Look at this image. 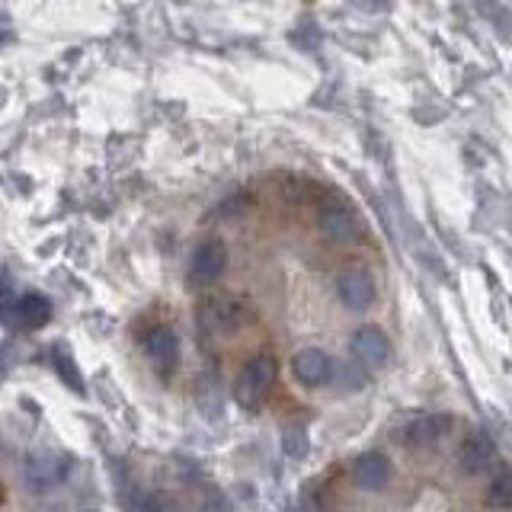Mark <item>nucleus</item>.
<instances>
[{
	"label": "nucleus",
	"instance_id": "nucleus-1",
	"mask_svg": "<svg viewBox=\"0 0 512 512\" xmlns=\"http://www.w3.org/2000/svg\"><path fill=\"white\" fill-rule=\"evenodd\" d=\"M279 378V362L269 356V352H260V356H253L244 362V368L237 372L234 378V400H237V407H244V410H256L263 404V400L269 397L272 391V384H276Z\"/></svg>",
	"mask_w": 512,
	"mask_h": 512
},
{
	"label": "nucleus",
	"instance_id": "nucleus-2",
	"mask_svg": "<svg viewBox=\"0 0 512 512\" xmlns=\"http://www.w3.org/2000/svg\"><path fill=\"white\" fill-rule=\"evenodd\" d=\"M250 320V308L234 295H208L196 308V324L205 336H231Z\"/></svg>",
	"mask_w": 512,
	"mask_h": 512
},
{
	"label": "nucleus",
	"instance_id": "nucleus-3",
	"mask_svg": "<svg viewBox=\"0 0 512 512\" xmlns=\"http://www.w3.org/2000/svg\"><path fill=\"white\" fill-rule=\"evenodd\" d=\"M68 468H71V461L64 455L36 452V455H29L26 464H23V487L29 493H48V490H55L64 477H68Z\"/></svg>",
	"mask_w": 512,
	"mask_h": 512
},
{
	"label": "nucleus",
	"instance_id": "nucleus-4",
	"mask_svg": "<svg viewBox=\"0 0 512 512\" xmlns=\"http://www.w3.org/2000/svg\"><path fill=\"white\" fill-rule=\"evenodd\" d=\"M228 269V247L218 237H205L189 256V285H212Z\"/></svg>",
	"mask_w": 512,
	"mask_h": 512
},
{
	"label": "nucleus",
	"instance_id": "nucleus-5",
	"mask_svg": "<svg viewBox=\"0 0 512 512\" xmlns=\"http://www.w3.org/2000/svg\"><path fill=\"white\" fill-rule=\"evenodd\" d=\"M320 237L327 240V244H336V247H346V244H356L362 237V221L356 215V208L349 205H327L324 212H320Z\"/></svg>",
	"mask_w": 512,
	"mask_h": 512
},
{
	"label": "nucleus",
	"instance_id": "nucleus-6",
	"mask_svg": "<svg viewBox=\"0 0 512 512\" xmlns=\"http://www.w3.org/2000/svg\"><path fill=\"white\" fill-rule=\"evenodd\" d=\"M448 429H452V416L448 413H423L400 429V442L413 448V452H426V448H436L448 436Z\"/></svg>",
	"mask_w": 512,
	"mask_h": 512
},
{
	"label": "nucleus",
	"instance_id": "nucleus-7",
	"mask_svg": "<svg viewBox=\"0 0 512 512\" xmlns=\"http://www.w3.org/2000/svg\"><path fill=\"white\" fill-rule=\"evenodd\" d=\"M349 352H352V359H356L359 365L381 368L384 362H388V356H391L388 333H384L381 327H375V324H365V327H359L356 333H352Z\"/></svg>",
	"mask_w": 512,
	"mask_h": 512
},
{
	"label": "nucleus",
	"instance_id": "nucleus-8",
	"mask_svg": "<svg viewBox=\"0 0 512 512\" xmlns=\"http://www.w3.org/2000/svg\"><path fill=\"white\" fill-rule=\"evenodd\" d=\"M336 298L349 311H365L375 301V282L365 269H346L336 276Z\"/></svg>",
	"mask_w": 512,
	"mask_h": 512
},
{
	"label": "nucleus",
	"instance_id": "nucleus-9",
	"mask_svg": "<svg viewBox=\"0 0 512 512\" xmlns=\"http://www.w3.org/2000/svg\"><path fill=\"white\" fill-rule=\"evenodd\" d=\"M292 375L304 384V388H320V384H327L333 378V359L324 349L308 346V349L295 352Z\"/></svg>",
	"mask_w": 512,
	"mask_h": 512
},
{
	"label": "nucleus",
	"instance_id": "nucleus-10",
	"mask_svg": "<svg viewBox=\"0 0 512 512\" xmlns=\"http://www.w3.org/2000/svg\"><path fill=\"white\" fill-rule=\"evenodd\" d=\"M493 464H496V445L490 442V436H484V432H471V436L464 439L458 448L461 474H468V477L487 474Z\"/></svg>",
	"mask_w": 512,
	"mask_h": 512
},
{
	"label": "nucleus",
	"instance_id": "nucleus-11",
	"mask_svg": "<svg viewBox=\"0 0 512 512\" xmlns=\"http://www.w3.org/2000/svg\"><path fill=\"white\" fill-rule=\"evenodd\" d=\"M388 477H391V461L381 452H365L352 461V480L368 493H381L388 487Z\"/></svg>",
	"mask_w": 512,
	"mask_h": 512
},
{
	"label": "nucleus",
	"instance_id": "nucleus-12",
	"mask_svg": "<svg viewBox=\"0 0 512 512\" xmlns=\"http://www.w3.org/2000/svg\"><path fill=\"white\" fill-rule=\"evenodd\" d=\"M141 346H144V352H148V359L157 368H164V372H170V368L176 365V359H180V340H176V333L170 327L148 330V333H144Z\"/></svg>",
	"mask_w": 512,
	"mask_h": 512
},
{
	"label": "nucleus",
	"instance_id": "nucleus-13",
	"mask_svg": "<svg viewBox=\"0 0 512 512\" xmlns=\"http://www.w3.org/2000/svg\"><path fill=\"white\" fill-rule=\"evenodd\" d=\"M48 317H52V304H48L36 292H26V295H20V301H16L10 324H16V327H45Z\"/></svg>",
	"mask_w": 512,
	"mask_h": 512
},
{
	"label": "nucleus",
	"instance_id": "nucleus-14",
	"mask_svg": "<svg viewBox=\"0 0 512 512\" xmlns=\"http://www.w3.org/2000/svg\"><path fill=\"white\" fill-rule=\"evenodd\" d=\"M122 503H125V512H170L173 509L164 493H151L141 487H128Z\"/></svg>",
	"mask_w": 512,
	"mask_h": 512
},
{
	"label": "nucleus",
	"instance_id": "nucleus-15",
	"mask_svg": "<svg viewBox=\"0 0 512 512\" xmlns=\"http://www.w3.org/2000/svg\"><path fill=\"white\" fill-rule=\"evenodd\" d=\"M487 503L493 509H512V471H500L487 487Z\"/></svg>",
	"mask_w": 512,
	"mask_h": 512
},
{
	"label": "nucleus",
	"instance_id": "nucleus-16",
	"mask_svg": "<svg viewBox=\"0 0 512 512\" xmlns=\"http://www.w3.org/2000/svg\"><path fill=\"white\" fill-rule=\"evenodd\" d=\"M55 365H58V372H61V378L68 381V388L71 391H84V384H80V375L71 368V362H68V356H58L55 359Z\"/></svg>",
	"mask_w": 512,
	"mask_h": 512
},
{
	"label": "nucleus",
	"instance_id": "nucleus-17",
	"mask_svg": "<svg viewBox=\"0 0 512 512\" xmlns=\"http://www.w3.org/2000/svg\"><path fill=\"white\" fill-rule=\"evenodd\" d=\"M10 36V26H7V20L0 16V39H7Z\"/></svg>",
	"mask_w": 512,
	"mask_h": 512
},
{
	"label": "nucleus",
	"instance_id": "nucleus-18",
	"mask_svg": "<svg viewBox=\"0 0 512 512\" xmlns=\"http://www.w3.org/2000/svg\"><path fill=\"white\" fill-rule=\"evenodd\" d=\"M0 500H4V493H0Z\"/></svg>",
	"mask_w": 512,
	"mask_h": 512
},
{
	"label": "nucleus",
	"instance_id": "nucleus-19",
	"mask_svg": "<svg viewBox=\"0 0 512 512\" xmlns=\"http://www.w3.org/2000/svg\"><path fill=\"white\" fill-rule=\"evenodd\" d=\"M87 512H96V509H87Z\"/></svg>",
	"mask_w": 512,
	"mask_h": 512
}]
</instances>
